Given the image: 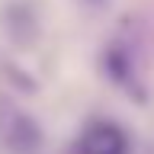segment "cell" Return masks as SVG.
Here are the masks:
<instances>
[{
    "label": "cell",
    "mask_w": 154,
    "mask_h": 154,
    "mask_svg": "<svg viewBox=\"0 0 154 154\" xmlns=\"http://www.w3.org/2000/svg\"><path fill=\"white\" fill-rule=\"evenodd\" d=\"M45 144L42 122L13 96L0 93V148L7 154H38Z\"/></svg>",
    "instance_id": "6da1fadb"
},
{
    "label": "cell",
    "mask_w": 154,
    "mask_h": 154,
    "mask_svg": "<svg viewBox=\"0 0 154 154\" xmlns=\"http://www.w3.org/2000/svg\"><path fill=\"white\" fill-rule=\"evenodd\" d=\"M77 154H128V132L112 119H96L77 135Z\"/></svg>",
    "instance_id": "7a4b0ae2"
},
{
    "label": "cell",
    "mask_w": 154,
    "mask_h": 154,
    "mask_svg": "<svg viewBox=\"0 0 154 154\" xmlns=\"http://www.w3.org/2000/svg\"><path fill=\"white\" fill-rule=\"evenodd\" d=\"M0 29L16 45H29L38 35V13L29 0H10L0 7Z\"/></svg>",
    "instance_id": "3957f363"
},
{
    "label": "cell",
    "mask_w": 154,
    "mask_h": 154,
    "mask_svg": "<svg viewBox=\"0 0 154 154\" xmlns=\"http://www.w3.org/2000/svg\"><path fill=\"white\" fill-rule=\"evenodd\" d=\"M103 67H106V74L112 77L116 84H125V87L135 90V71H132V61H128V55H125L122 48H106Z\"/></svg>",
    "instance_id": "277c9868"
},
{
    "label": "cell",
    "mask_w": 154,
    "mask_h": 154,
    "mask_svg": "<svg viewBox=\"0 0 154 154\" xmlns=\"http://www.w3.org/2000/svg\"><path fill=\"white\" fill-rule=\"evenodd\" d=\"M87 7H93V10H103V7H109V0H84Z\"/></svg>",
    "instance_id": "5b68a950"
}]
</instances>
